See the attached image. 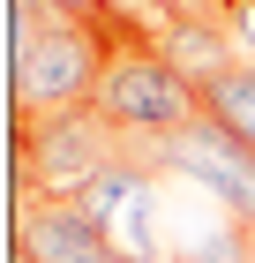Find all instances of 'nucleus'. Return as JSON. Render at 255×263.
I'll use <instances>...</instances> for the list:
<instances>
[{"mask_svg": "<svg viewBox=\"0 0 255 263\" xmlns=\"http://www.w3.org/2000/svg\"><path fill=\"white\" fill-rule=\"evenodd\" d=\"M90 113H98L105 128H120V136L165 143L173 128H188V121L203 113V90L158 53V38H128V45L105 53V76H98Z\"/></svg>", "mask_w": 255, "mask_h": 263, "instance_id": "obj_1", "label": "nucleus"}, {"mask_svg": "<svg viewBox=\"0 0 255 263\" xmlns=\"http://www.w3.org/2000/svg\"><path fill=\"white\" fill-rule=\"evenodd\" d=\"M105 76V38L98 23H38L15 30V121H53V113H90Z\"/></svg>", "mask_w": 255, "mask_h": 263, "instance_id": "obj_2", "label": "nucleus"}, {"mask_svg": "<svg viewBox=\"0 0 255 263\" xmlns=\"http://www.w3.org/2000/svg\"><path fill=\"white\" fill-rule=\"evenodd\" d=\"M128 151L120 128H105L98 113H53V121H15V203L23 196H60L75 203L90 173Z\"/></svg>", "mask_w": 255, "mask_h": 263, "instance_id": "obj_3", "label": "nucleus"}, {"mask_svg": "<svg viewBox=\"0 0 255 263\" xmlns=\"http://www.w3.org/2000/svg\"><path fill=\"white\" fill-rule=\"evenodd\" d=\"M150 158L165 165V173H180L188 188L218 196V211L255 233V151L233 136V128H218L210 113H195V121L173 128L165 143H150Z\"/></svg>", "mask_w": 255, "mask_h": 263, "instance_id": "obj_4", "label": "nucleus"}, {"mask_svg": "<svg viewBox=\"0 0 255 263\" xmlns=\"http://www.w3.org/2000/svg\"><path fill=\"white\" fill-rule=\"evenodd\" d=\"M75 211L105 233V248H113L120 263H165V226H158V181L150 165L128 158L120 151L105 173H90L75 196Z\"/></svg>", "mask_w": 255, "mask_h": 263, "instance_id": "obj_5", "label": "nucleus"}, {"mask_svg": "<svg viewBox=\"0 0 255 263\" xmlns=\"http://www.w3.org/2000/svg\"><path fill=\"white\" fill-rule=\"evenodd\" d=\"M15 248L38 256V263H120L105 248V233L60 196H23L15 203Z\"/></svg>", "mask_w": 255, "mask_h": 263, "instance_id": "obj_6", "label": "nucleus"}, {"mask_svg": "<svg viewBox=\"0 0 255 263\" xmlns=\"http://www.w3.org/2000/svg\"><path fill=\"white\" fill-rule=\"evenodd\" d=\"M158 53L195 83V90H210L218 76L240 68V53H233V38H225L218 15H165V23H158Z\"/></svg>", "mask_w": 255, "mask_h": 263, "instance_id": "obj_7", "label": "nucleus"}, {"mask_svg": "<svg viewBox=\"0 0 255 263\" xmlns=\"http://www.w3.org/2000/svg\"><path fill=\"white\" fill-rule=\"evenodd\" d=\"M203 113H210L218 128H233V136L255 151V68H233V76H218L210 90H203Z\"/></svg>", "mask_w": 255, "mask_h": 263, "instance_id": "obj_8", "label": "nucleus"}, {"mask_svg": "<svg viewBox=\"0 0 255 263\" xmlns=\"http://www.w3.org/2000/svg\"><path fill=\"white\" fill-rule=\"evenodd\" d=\"M180 263H255V233L240 218H225V226H210V233H195V248H173Z\"/></svg>", "mask_w": 255, "mask_h": 263, "instance_id": "obj_9", "label": "nucleus"}, {"mask_svg": "<svg viewBox=\"0 0 255 263\" xmlns=\"http://www.w3.org/2000/svg\"><path fill=\"white\" fill-rule=\"evenodd\" d=\"M225 38H233L240 68H255V0H225Z\"/></svg>", "mask_w": 255, "mask_h": 263, "instance_id": "obj_10", "label": "nucleus"}, {"mask_svg": "<svg viewBox=\"0 0 255 263\" xmlns=\"http://www.w3.org/2000/svg\"><path fill=\"white\" fill-rule=\"evenodd\" d=\"M158 15H218L225 23V0H150Z\"/></svg>", "mask_w": 255, "mask_h": 263, "instance_id": "obj_11", "label": "nucleus"}, {"mask_svg": "<svg viewBox=\"0 0 255 263\" xmlns=\"http://www.w3.org/2000/svg\"><path fill=\"white\" fill-rule=\"evenodd\" d=\"M45 8H53V15H68V23H90L105 0H45Z\"/></svg>", "mask_w": 255, "mask_h": 263, "instance_id": "obj_12", "label": "nucleus"}, {"mask_svg": "<svg viewBox=\"0 0 255 263\" xmlns=\"http://www.w3.org/2000/svg\"><path fill=\"white\" fill-rule=\"evenodd\" d=\"M8 263H38V256H23V248H15V256H8Z\"/></svg>", "mask_w": 255, "mask_h": 263, "instance_id": "obj_13", "label": "nucleus"}, {"mask_svg": "<svg viewBox=\"0 0 255 263\" xmlns=\"http://www.w3.org/2000/svg\"><path fill=\"white\" fill-rule=\"evenodd\" d=\"M165 263H180V256H165Z\"/></svg>", "mask_w": 255, "mask_h": 263, "instance_id": "obj_14", "label": "nucleus"}]
</instances>
